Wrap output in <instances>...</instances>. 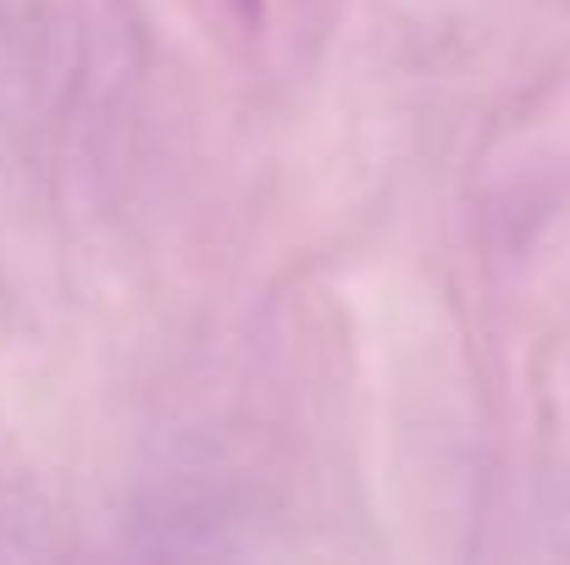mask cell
Masks as SVG:
<instances>
[{
  "instance_id": "obj_1",
  "label": "cell",
  "mask_w": 570,
  "mask_h": 565,
  "mask_svg": "<svg viewBox=\"0 0 570 565\" xmlns=\"http://www.w3.org/2000/svg\"><path fill=\"white\" fill-rule=\"evenodd\" d=\"M233 6H238V17H249V22L261 17V0H233Z\"/></svg>"
}]
</instances>
